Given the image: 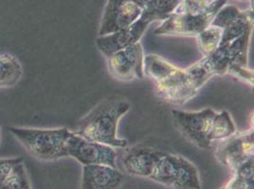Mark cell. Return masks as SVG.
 I'll list each match as a JSON object with an SVG mask.
<instances>
[{
    "instance_id": "obj_5",
    "label": "cell",
    "mask_w": 254,
    "mask_h": 189,
    "mask_svg": "<svg viewBox=\"0 0 254 189\" xmlns=\"http://www.w3.org/2000/svg\"><path fill=\"white\" fill-rule=\"evenodd\" d=\"M228 0H216L204 11L199 13H173L158 27L156 35L196 37L200 32L211 26L216 12L227 4Z\"/></svg>"
},
{
    "instance_id": "obj_23",
    "label": "cell",
    "mask_w": 254,
    "mask_h": 189,
    "mask_svg": "<svg viewBox=\"0 0 254 189\" xmlns=\"http://www.w3.org/2000/svg\"><path fill=\"white\" fill-rule=\"evenodd\" d=\"M227 74L233 76L235 79L243 82L250 86H254V71L243 66H231Z\"/></svg>"
},
{
    "instance_id": "obj_21",
    "label": "cell",
    "mask_w": 254,
    "mask_h": 189,
    "mask_svg": "<svg viewBox=\"0 0 254 189\" xmlns=\"http://www.w3.org/2000/svg\"><path fill=\"white\" fill-rule=\"evenodd\" d=\"M241 13V11L233 5H225L216 12L212 21V26L224 30L231 25Z\"/></svg>"
},
{
    "instance_id": "obj_14",
    "label": "cell",
    "mask_w": 254,
    "mask_h": 189,
    "mask_svg": "<svg viewBox=\"0 0 254 189\" xmlns=\"http://www.w3.org/2000/svg\"><path fill=\"white\" fill-rule=\"evenodd\" d=\"M24 69L20 61L10 53L0 54V89L11 88L20 82Z\"/></svg>"
},
{
    "instance_id": "obj_2",
    "label": "cell",
    "mask_w": 254,
    "mask_h": 189,
    "mask_svg": "<svg viewBox=\"0 0 254 189\" xmlns=\"http://www.w3.org/2000/svg\"><path fill=\"white\" fill-rule=\"evenodd\" d=\"M144 75L155 84V91L163 102L183 105L199 92L187 69H181L158 55L144 56Z\"/></svg>"
},
{
    "instance_id": "obj_8",
    "label": "cell",
    "mask_w": 254,
    "mask_h": 189,
    "mask_svg": "<svg viewBox=\"0 0 254 189\" xmlns=\"http://www.w3.org/2000/svg\"><path fill=\"white\" fill-rule=\"evenodd\" d=\"M110 75L120 82L142 80L144 75V54L140 43L133 44L107 57Z\"/></svg>"
},
{
    "instance_id": "obj_6",
    "label": "cell",
    "mask_w": 254,
    "mask_h": 189,
    "mask_svg": "<svg viewBox=\"0 0 254 189\" xmlns=\"http://www.w3.org/2000/svg\"><path fill=\"white\" fill-rule=\"evenodd\" d=\"M215 114L216 112L212 108H206L197 112L172 111L176 127L181 134L196 147L203 149H210L212 147L210 133Z\"/></svg>"
},
{
    "instance_id": "obj_10",
    "label": "cell",
    "mask_w": 254,
    "mask_h": 189,
    "mask_svg": "<svg viewBox=\"0 0 254 189\" xmlns=\"http://www.w3.org/2000/svg\"><path fill=\"white\" fill-rule=\"evenodd\" d=\"M143 8L135 0H107L99 36L124 30L140 17Z\"/></svg>"
},
{
    "instance_id": "obj_11",
    "label": "cell",
    "mask_w": 254,
    "mask_h": 189,
    "mask_svg": "<svg viewBox=\"0 0 254 189\" xmlns=\"http://www.w3.org/2000/svg\"><path fill=\"white\" fill-rule=\"evenodd\" d=\"M151 22L142 14L137 21L119 32L99 36L96 39V47L106 58L111 54L140 41L147 31Z\"/></svg>"
},
{
    "instance_id": "obj_26",
    "label": "cell",
    "mask_w": 254,
    "mask_h": 189,
    "mask_svg": "<svg viewBox=\"0 0 254 189\" xmlns=\"http://www.w3.org/2000/svg\"><path fill=\"white\" fill-rule=\"evenodd\" d=\"M240 1H247V0H240Z\"/></svg>"
},
{
    "instance_id": "obj_25",
    "label": "cell",
    "mask_w": 254,
    "mask_h": 189,
    "mask_svg": "<svg viewBox=\"0 0 254 189\" xmlns=\"http://www.w3.org/2000/svg\"><path fill=\"white\" fill-rule=\"evenodd\" d=\"M0 136H1V127H0Z\"/></svg>"
},
{
    "instance_id": "obj_24",
    "label": "cell",
    "mask_w": 254,
    "mask_h": 189,
    "mask_svg": "<svg viewBox=\"0 0 254 189\" xmlns=\"http://www.w3.org/2000/svg\"><path fill=\"white\" fill-rule=\"evenodd\" d=\"M23 161L22 157L11 158V159H0V187L4 180L7 178L12 168Z\"/></svg>"
},
{
    "instance_id": "obj_3",
    "label": "cell",
    "mask_w": 254,
    "mask_h": 189,
    "mask_svg": "<svg viewBox=\"0 0 254 189\" xmlns=\"http://www.w3.org/2000/svg\"><path fill=\"white\" fill-rule=\"evenodd\" d=\"M9 131L33 157L44 162L67 157L65 143L70 131L66 128L32 129L11 127Z\"/></svg>"
},
{
    "instance_id": "obj_15",
    "label": "cell",
    "mask_w": 254,
    "mask_h": 189,
    "mask_svg": "<svg viewBox=\"0 0 254 189\" xmlns=\"http://www.w3.org/2000/svg\"><path fill=\"white\" fill-rule=\"evenodd\" d=\"M253 30L247 31L243 35H241L233 42L220 45V46H224L225 47L226 55L230 63V67L231 66L248 67L249 48H250Z\"/></svg>"
},
{
    "instance_id": "obj_19",
    "label": "cell",
    "mask_w": 254,
    "mask_h": 189,
    "mask_svg": "<svg viewBox=\"0 0 254 189\" xmlns=\"http://www.w3.org/2000/svg\"><path fill=\"white\" fill-rule=\"evenodd\" d=\"M222 29L211 25L196 36L198 47L204 56L212 54L218 48L222 39Z\"/></svg>"
},
{
    "instance_id": "obj_12",
    "label": "cell",
    "mask_w": 254,
    "mask_h": 189,
    "mask_svg": "<svg viewBox=\"0 0 254 189\" xmlns=\"http://www.w3.org/2000/svg\"><path fill=\"white\" fill-rule=\"evenodd\" d=\"M162 152L152 147H133L123 158L124 168L132 176L149 179Z\"/></svg>"
},
{
    "instance_id": "obj_4",
    "label": "cell",
    "mask_w": 254,
    "mask_h": 189,
    "mask_svg": "<svg viewBox=\"0 0 254 189\" xmlns=\"http://www.w3.org/2000/svg\"><path fill=\"white\" fill-rule=\"evenodd\" d=\"M150 180L171 189H200V174L197 168L188 159L162 152Z\"/></svg>"
},
{
    "instance_id": "obj_18",
    "label": "cell",
    "mask_w": 254,
    "mask_h": 189,
    "mask_svg": "<svg viewBox=\"0 0 254 189\" xmlns=\"http://www.w3.org/2000/svg\"><path fill=\"white\" fill-rule=\"evenodd\" d=\"M237 132L233 117L228 111H222L215 114L212 120L210 139L211 141L226 140Z\"/></svg>"
},
{
    "instance_id": "obj_7",
    "label": "cell",
    "mask_w": 254,
    "mask_h": 189,
    "mask_svg": "<svg viewBox=\"0 0 254 189\" xmlns=\"http://www.w3.org/2000/svg\"><path fill=\"white\" fill-rule=\"evenodd\" d=\"M67 157L74 158L83 166L106 165L117 168V153L114 147L86 140L70 132L65 143Z\"/></svg>"
},
{
    "instance_id": "obj_1",
    "label": "cell",
    "mask_w": 254,
    "mask_h": 189,
    "mask_svg": "<svg viewBox=\"0 0 254 189\" xmlns=\"http://www.w3.org/2000/svg\"><path fill=\"white\" fill-rule=\"evenodd\" d=\"M130 108L129 101L122 97H107L78 122L74 133L86 140L114 148L126 147L127 140L118 137V125Z\"/></svg>"
},
{
    "instance_id": "obj_13",
    "label": "cell",
    "mask_w": 254,
    "mask_h": 189,
    "mask_svg": "<svg viewBox=\"0 0 254 189\" xmlns=\"http://www.w3.org/2000/svg\"><path fill=\"white\" fill-rule=\"evenodd\" d=\"M124 180L117 168L106 165L84 166L82 189H117Z\"/></svg>"
},
{
    "instance_id": "obj_16",
    "label": "cell",
    "mask_w": 254,
    "mask_h": 189,
    "mask_svg": "<svg viewBox=\"0 0 254 189\" xmlns=\"http://www.w3.org/2000/svg\"><path fill=\"white\" fill-rule=\"evenodd\" d=\"M180 2L181 0H149L141 14L151 23L164 21L175 13Z\"/></svg>"
},
{
    "instance_id": "obj_20",
    "label": "cell",
    "mask_w": 254,
    "mask_h": 189,
    "mask_svg": "<svg viewBox=\"0 0 254 189\" xmlns=\"http://www.w3.org/2000/svg\"><path fill=\"white\" fill-rule=\"evenodd\" d=\"M0 189H32L23 161L12 168Z\"/></svg>"
},
{
    "instance_id": "obj_22",
    "label": "cell",
    "mask_w": 254,
    "mask_h": 189,
    "mask_svg": "<svg viewBox=\"0 0 254 189\" xmlns=\"http://www.w3.org/2000/svg\"><path fill=\"white\" fill-rule=\"evenodd\" d=\"M216 0H181L175 13H199L207 10Z\"/></svg>"
},
{
    "instance_id": "obj_9",
    "label": "cell",
    "mask_w": 254,
    "mask_h": 189,
    "mask_svg": "<svg viewBox=\"0 0 254 189\" xmlns=\"http://www.w3.org/2000/svg\"><path fill=\"white\" fill-rule=\"evenodd\" d=\"M217 160L236 171L243 164L254 158V128L223 140L215 150Z\"/></svg>"
},
{
    "instance_id": "obj_17",
    "label": "cell",
    "mask_w": 254,
    "mask_h": 189,
    "mask_svg": "<svg viewBox=\"0 0 254 189\" xmlns=\"http://www.w3.org/2000/svg\"><path fill=\"white\" fill-rule=\"evenodd\" d=\"M254 29V10L241 11L240 15L223 30L222 39L220 45L233 42L245 32Z\"/></svg>"
}]
</instances>
